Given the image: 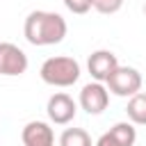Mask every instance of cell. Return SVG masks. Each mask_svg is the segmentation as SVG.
Listing matches in <instances>:
<instances>
[{"mask_svg": "<svg viewBox=\"0 0 146 146\" xmlns=\"http://www.w3.org/2000/svg\"><path fill=\"white\" fill-rule=\"evenodd\" d=\"M110 105V91L103 87V82H89L80 91V107L87 114H100Z\"/></svg>", "mask_w": 146, "mask_h": 146, "instance_id": "obj_5", "label": "cell"}, {"mask_svg": "<svg viewBox=\"0 0 146 146\" xmlns=\"http://www.w3.org/2000/svg\"><path fill=\"white\" fill-rule=\"evenodd\" d=\"M125 0H91V7L98 14H116Z\"/></svg>", "mask_w": 146, "mask_h": 146, "instance_id": "obj_12", "label": "cell"}, {"mask_svg": "<svg viewBox=\"0 0 146 146\" xmlns=\"http://www.w3.org/2000/svg\"><path fill=\"white\" fill-rule=\"evenodd\" d=\"M27 71V55L9 41H0V75L14 78Z\"/></svg>", "mask_w": 146, "mask_h": 146, "instance_id": "obj_4", "label": "cell"}, {"mask_svg": "<svg viewBox=\"0 0 146 146\" xmlns=\"http://www.w3.org/2000/svg\"><path fill=\"white\" fill-rule=\"evenodd\" d=\"M59 146H94L91 137L82 128H66L59 137Z\"/></svg>", "mask_w": 146, "mask_h": 146, "instance_id": "obj_10", "label": "cell"}, {"mask_svg": "<svg viewBox=\"0 0 146 146\" xmlns=\"http://www.w3.org/2000/svg\"><path fill=\"white\" fill-rule=\"evenodd\" d=\"M94 146H121V144H119V141H116V137L107 130V132H103V135L98 137V141H96Z\"/></svg>", "mask_w": 146, "mask_h": 146, "instance_id": "obj_14", "label": "cell"}, {"mask_svg": "<svg viewBox=\"0 0 146 146\" xmlns=\"http://www.w3.org/2000/svg\"><path fill=\"white\" fill-rule=\"evenodd\" d=\"M39 75H41V80L46 84H52V87H71L80 78V64L73 57H66V55L48 57L41 64Z\"/></svg>", "mask_w": 146, "mask_h": 146, "instance_id": "obj_2", "label": "cell"}, {"mask_svg": "<svg viewBox=\"0 0 146 146\" xmlns=\"http://www.w3.org/2000/svg\"><path fill=\"white\" fill-rule=\"evenodd\" d=\"M128 119L137 125H146V94L144 91H137L135 96H130L128 100Z\"/></svg>", "mask_w": 146, "mask_h": 146, "instance_id": "obj_9", "label": "cell"}, {"mask_svg": "<svg viewBox=\"0 0 146 146\" xmlns=\"http://www.w3.org/2000/svg\"><path fill=\"white\" fill-rule=\"evenodd\" d=\"M116 66H119V59L112 50H96L89 55V62H87V68L96 82H107V78L114 73Z\"/></svg>", "mask_w": 146, "mask_h": 146, "instance_id": "obj_7", "label": "cell"}, {"mask_svg": "<svg viewBox=\"0 0 146 146\" xmlns=\"http://www.w3.org/2000/svg\"><path fill=\"white\" fill-rule=\"evenodd\" d=\"M110 132L116 137V141H119L121 146H135V141H137V130H135L132 121H130V123H128V121L114 123V125L110 128Z\"/></svg>", "mask_w": 146, "mask_h": 146, "instance_id": "obj_11", "label": "cell"}, {"mask_svg": "<svg viewBox=\"0 0 146 146\" xmlns=\"http://www.w3.org/2000/svg\"><path fill=\"white\" fill-rule=\"evenodd\" d=\"M62 2H64L66 9L73 11V14H87V11L91 9V0H62Z\"/></svg>", "mask_w": 146, "mask_h": 146, "instance_id": "obj_13", "label": "cell"}, {"mask_svg": "<svg viewBox=\"0 0 146 146\" xmlns=\"http://www.w3.org/2000/svg\"><path fill=\"white\" fill-rule=\"evenodd\" d=\"M46 112H48V119L57 125H66L73 121L78 107H75V100L68 96V94H52L48 98V105H46Z\"/></svg>", "mask_w": 146, "mask_h": 146, "instance_id": "obj_6", "label": "cell"}, {"mask_svg": "<svg viewBox=\"0 0 146 146\" xmlns=\"http://www.w3.org/2000/svg\"><path fill=\"white\" fill-rule=\"evenodd\" d=\"M107 89L114 96L130 98L141 89V73L132 66H116L114 73L107 78Z\"/></svg>", "mask_w": 146, "mask_h": 146, "instance_id": "obj_3", "label": "cell"}, {"mask_svg": "<svg viewBox=\"0 0 146 146\" xmlns=\"http://www.w3.org/2000/svg\"><path fill=\"white\" fill-rule=\"evenodd\" d=\"M144 14H146V2H144Z\"/></svg>", "mask_w": 146, "mask_h": 146, "instance_id": "obj_15", "label": "cell"}, {"mask_svg": "<svg viewBox=\"0 0 146 146\" xmlns=\"http://www.w3.org/2000/svg\"><path fill=\"white\" fill-rule=\"evenodd\" d=\"M23 146H55V132L43 121H30L23 132Z\"/></svg>", "mask_w": 146, "mask_h": 146, "instance_id": "obj_8", "label": "cell"}, {"mask_svg": "<svg viewBox=\"0 0 146 146\" xmlns=\"http://www.w3.org/2000/svg\"><path fill=\"white\" fill-rule=\"evenodd\" d=\"M66 21L55 11H32L25 18L23 34L32 46H55L66 36Z\"/></svg>", "mask_w": 146, "mask_h": 146, "instance_id": "obj_1", "label": "cell"}]
</instances>
